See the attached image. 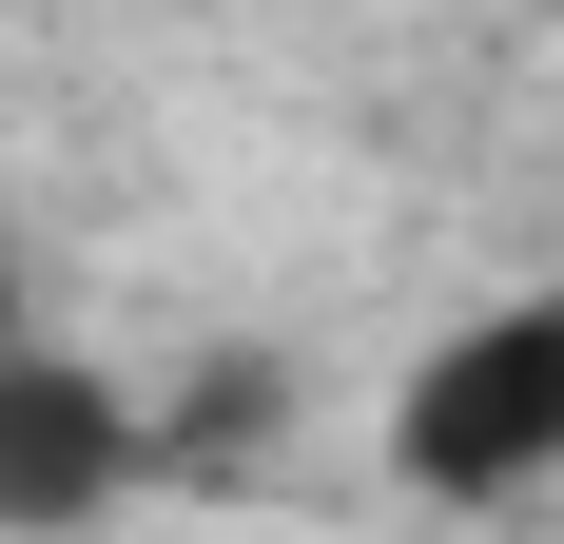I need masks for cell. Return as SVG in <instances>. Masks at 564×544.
Listing matches in <instances>:
<instances>
[{
	"instance_id": "1",
	"label": "cell",
	"mask_w": 564,
	"mask_h": 544,
	"mask_svg": "<svg viewBox=\"0 0 564 544\" xmlns=\"http://www.w3.org/2000/svg\"><path fill=\"white\" fill-rule=\"evenodd\" d=\"M390 487L448 505V525H487V505L564 487V292H487V312H448L429 350L390 370Z\"/></svg>"
},
{
	"instance_id": "2",
	"label": "cell",
	"mask_w": 564,
	"mask_h": 544,
	"mask_svg": "<svg viewBox=\"0 0 564 544\" xmlns=\"http://www.w3.org/2000/svg\"><path fill=\"white\" fill-rule=\"evenodd\" d=\"M156 487V409L78 350H0V544H78Z\"/></svg>"
}]
</instances>
